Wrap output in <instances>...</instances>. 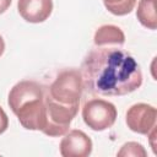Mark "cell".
<instances>
[{"label": "cell", "mask_w": 157, "mask_h": 157, "mask_svg": "<svg viewBox=\"0 0 157 157\" xmlns=\"http://www.w3.org/2000/svg\"><path fill=\"white\" fill-rule=\"evenodd\" d=\"M83 87L101 96H125L142 83V72L136 60L117 47H97L81 66Z\"/></svg>", "instance_id": "6da1fadb"}, {"label": "cell", "mask_w": 157, "mask_h": 157, "mask_svg": "<svg viewBox=\"0 0 157 157\" xmlns=\"http://www.w3.org/2000/svg\"><path fill=\"white\" fill-rule=\"evenodd\" d=\"M7 103L25 129L43 132L45 128V102L42 85L32 80L17 82L9 93Z\"/></svg>", "instance_id": "7a4b0ae2"}, {"label": "cell", "mask_w": 157, "mask_h": 157, "mask_svg": "<svg viewBox=\"0 0 157 157\" xmlns=\"http://www.w3.org/2000/svg\"><path fill=\"white\" fill-rule=\"evenodd\" d=\"M82 90L83 82L81 71L69 69L59 72L52 85L45 88V92L54 102L60 105L78 108Z\"/></svg>", "instance_id": "3957f363"}, {"label": "cell", "mask_w": 157, "mask_h": 157, "mask_svg": "<svg viewBox=\"0 0 157 157\" xmlns=\"http://www.w3.org/2000/svg\"><path fill=\"white\" fill-rule=\"evenodd\" d=\"M82 118L85 124L94 131H103L113 126L117 120V108L113 103L93 98L82 107Z\"/></svg>", "instance_id": "277c9868"}, {"label": "cell", "mask_w": 157, "mask_h": 157, "mask_svg": "<svg viewBox=\"0 0 157 157\" xmlns=\"http://www.w3.org/2000/svg\"><path fill=\"white\" fill-rule=\"evenodd\" d=\"M157 110L155 107L146 103H137L131 105L125 115L128 128L137 134L151 135L156 132Z\"/></svg>", "instance_id": "5b68a950"}, {"label": "cell", "mask_w": 157, "mask_h": 157, "mask_svg": "<svg viewBox=\"0 0 157 157\" xmlns=\"http://www.w3.org/2000/svg\"><path fill=\"white\" fill-rule=\"evenodd\" d=\"M59 147L63 157H87L92 152V140L83 131L74 129L65 134Z\"/></svg>", "instance_id": "8992f818"}, {"label": "cell", "mask_w": 157, "mask_h": 157, "mask_svg": "<svg viewBox=\"0 0 157 157\" xmlns=\"http://www.w3.org/2000/svg\"><path fill=\"white\" fill-rule=\"evenodd\" d=\"M17 10L23 20L31 23L45 21L53 11L52 0H18Z\"/></svg>", "instance_id": "52a82bcc"}, {"label": "cell", "mask_w": 157, "mask_h": 157, "mask_svg": "<svg viewBox=\"0 0 157 157\" xmlns=\"http://www.w3.org/2000/svg\"><path fill=\"white\" fill-rule=\"evenodd\" d=\"M93 39L96 47H120L125 42V34L119 27L114 25H104L96 31Z\"/></svg>", "instance_id": "ba28073f"}, {"label": "cell", "mask_w": 157, "mask_h": 157, "mask_svg": "<svg viewBox=\"0 0 157 157\" xmlns=\"http://www.w3.org/2000/svg\"><path fill=\"white\" fill-rule=\"evenodd\" d=\"M136 17L144 27L148 29H156V0H140L137 4Z\"/></svg>", "instance_id": "9c48e42d"}, {"label": "cell", "mask_w": 157, "mask_h": 157, "mask_svg": "<svg viewBox=\"0 0 157 157\" xmlns=\"http://www.w3.org/2000/svg\"><path fill=\"white\" fill-rule=\"evenodd\" d=\"M105 9L117 16H124L130 13L135 5L136 0H103Z\"/></svg>", "instance_id": "30bf717a"}, {"label": "cell", "mask_w": 157, "mask_h": 157, "mask_svg": "<svg viewBox=\"0 0 157 157\" xmlns=\"http://www.w3.org/2000/svg\"><path fill=\"white\" fill-rule=\"evenodd\" d=\"M147 153H146L144 146L137 142H128V144L123 145L121 150L118 152V156H134V157L142 156V157H145Z\"/></svg>", "instance_id": "8fae6325"}, {"label": "cell", "mask_w": 157, "mask_h": 157, "mask_svg": "<svg viewBox=\"0 0 157 157\" xmlns=\"http://www.w3.org/2000/svg\"><path fill=\"white\" fill-rule=\"evenodd\" d=\"M7 128H9V118L5 113V110L0 107V135L2 132H5Z\"/></svg>", "instance_id": "7c38bea8"}, {"label": "cell", "mask_w": 157, "mask_h": 157, "mask_svg": "<svg viewBox=\"0 0 157 157\" xmlns=\"http://www.w3.org/2000/svg\"><path fill=\"white\" fill-rule=\"evenodd\" d=\"M11 1L12 0H0V13L5 12L9 9V6L11 5Z\"/></svg>", "instance_id": "4fadbf2b"}, {"label": "cell", "mask_w": 157, "mask_h": 157, "mask_svg": "<svg viewBox=\"0 0 157 157\" xmlns=\"http://www.w3.org/2000/svg\"><path fill=\"white\" fill-rule=\"evenodd\" d=\"M4 50H5V42H4L2 37L0 36V56L4 54Z\"/></svg>", "instance_id": "5bb4252c"}]
</instances>
